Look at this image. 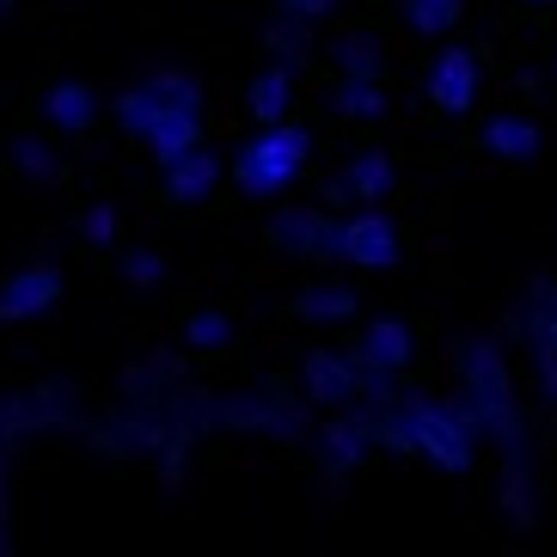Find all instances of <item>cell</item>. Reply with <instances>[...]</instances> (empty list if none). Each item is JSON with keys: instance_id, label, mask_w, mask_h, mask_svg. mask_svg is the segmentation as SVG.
<instances>
[{"instance_id": "6da1fadb", "label": "cell", "mask_w": 557, "mask_h": 557, "mask_svg": "<svg viewBox=\"0 0 557 557\" xmlns=\"http://www.w3.org/2000/svg\"><path fill=\"white\" fill-rule=\"evenodd\" d=\"M454 368H459V398L472 405L478 429L496 442V466H533V423H527L515 374H508L496 337L466 331L454 344Z\"/></svg>"}, {"instance_id": "7a4b0ae2", "label": "cell", "mask_w": 557, "mask_h": 557, "mask_svg": "<svg viewBox=\"0 0 557 557\" xmlns=\"http://www.w3.org/2000/svg\"><path fill=\"white\" fill-rule=\"evenodd\" d=\"M405 417H410V442H417V459L442 466L447 478H466L478 466V417L466 398H435V393H405Z\"/></svg>"}, {"instance_id": "3957f363", "label": "cell", "mask_w": 557, "mask_h": 557, "mask_svg": "<svg viewBox=\"0 0 557 557\" xmlns=\"http://www.w3.org/2000/svg\"><path fill=\"white\" fill-rule=\"evenodd\" d=\"M307 160H312V135L282 116V123H270L258 141H246V148L233 153L227 178L239 184L246 197H282V190L307 172Z\"/></svg>"}, {"instance_id": "277c9868", "label": "cell", "mask_w": 557, "mask_h": 557, "mask_svg": "<svg viewBox=\"0 0 557 557\" xmlns=\"http://www.w3.org/2000/svg\"><path fill=\"white\" fill-rule=\"evenodd\" d=\"M300 405V393L288 380H258L246 393H221V429L233 435H263V442H307L312 423Z\"/></svg>"}, {"instance_id": "5b68a950", "label": "cell", "mask_w": 557, "mask_h": 557, "mask_svg": "<svg viewBox=\"0 0 557 557\" xmlns=\"http://www.w3.org/2000/svg\"><path fill=\"white\" fill-rule=\"evenodd\" d=\"M344 227H349V214L325 209V202H312V209H276L263 221V246L288 263H344Z\"/></svg>"}, {"instance_id": "8992f818", "label": "cell", "mask_w": 557, "mask_h": 557, "mask_svg": "<svg viewBox=\"0 0 557 557\" xmlns=\"http://www.w3.org/2000/svg\"><path fill=\"white\" fill-rule=\"evenodd\" d=\"M423 99L442 116H466L478 104V55L459 50V44H442L423 67Z\"/></svg>"}, {"instance_id": "52a82bcc", "label": "cell", "mask_w": 557, "mask_h": 557, "mask_svg": "<svg viewBox=\"0 0 557 557\" xmlns=\"http://www.w3.org/2000/svg\"><path fill=\"white\" fill-rule=\"evenodd\" d=\"M300 393L312 410H356L361 405V368L349 349H312L300 361Z\"/></svg>"}, {"instance_id": "ba28073f", "label": "cell", "mask_w": 557, "mask_h": 557, "mask_svg": "<svg viewBox=\"0 0 557 557\" xmlns=\"http://www.w3.org/2000/svg\"><path fill=\"white\" fill-rule=\"evenodd\" d=\"M344 263L349 270H398L405 263V233H398L393 214H380V209H361L349 214V227H344Z\"/></svg>"}, {"instance_id": "9c48e42d", "label": "cell", "mask_w": 557, "mask_h": 557, "mask_svg": "<svg viewBox=\"0 0 557 557\" xmlns=\"http://www.w3.org/2000/svg\"><path fill=\"white\" fill-rule=\"evenodd\" d=\"M349 356L368 361V368H380V374H393L405 380L410 374V361H417V331H410V319H368V325L349 337Z\"/></svg>"}, {"instance_id": "30bf717a", "label": "cell", "mask_w": 557, "mask_h": 557, "mask_svg": "<svg viewBox=\"0 0 557 557\" xmlns=\"http://www.w3.org/2000/svg\"><path fill=\"white\" fill-rule=\"evenodd\" d=\"M141 148H148V160L160 165H178L190 148H202V104H172L160 99V111H153V123L141 129Z\"/></svg>"}, {"instance_id": "8fae6325", "label": "cell", "mask_w": 557, "mask_h": 557, "mask_svg": "<svg viewBox=\"0 0 557 557\" xmlns=\"http://www.w3.org/2000/svg\"><path fill=\"white\" fill-rule=\"evenodd\" d=\"M307 447H312V466L325 478H349L361 459H368L374 442H368V429H361L356 417H325V423L307 435Z\"/></svg>"}, {"instance_id": "7c38bea8", "label": "cell", "mask_w": 557, "mask_h": 557, "mask_svg": "<svg viewBox=\"0 0 557 557\" xmlns=\"http://www.w3.org/2000/svg\"><path fill=\"white\" fill-rule=\"evenodd\" d=\"M62 300V270L50 263H32V270H13L0 282V325H18V319H37Z\"/></svg>"}, {"instance_id": "4fadbf2b", "label": "cell", "mask_w": 557, "mask_h": 557, "mask_svg": "<svg viewBox=\"0 0 557 557\" xmlns=\"http://www.w3.org/2000/svg\"><path fill=\"white\" fill-rule=\"evenodd\" d=\"M478 148L496 153V160H515L527 165L533 153L545 148V129H540V116H527V111H496L484 129H478Z\"/></svg>"}, {"instance_id": "5bb4252c", "label": "cell", "mask_w": 557, "mask_h": 557, "mask_svg": "<svg viewBox=\"0 0 557 557\" xmlns=\"http://www.w3.org/2000/svg\"><path fill=\"white\" fill-rule=\"evenodd\" d=\"M44 116H50L55 135H92L104 123V104L86 81H62V86L44 92Z\"/></svg>"}, {"instance_id": "9a60e30c", "label": "cell", "mask_w": 557, "mask_h": 557, "mask_svg": "<svg viewBox=\"0 0 557 557\" xmlns=\"http://www.w3.org/2000/svg\"><path fill=\"white\" fill-rule=\"evenodd\" d=\"M356 312H361V295L349 282H312V288L288 295V319H300V325H349Z\"/></svg>"}, {"instance_id": "2e32d148", "label": "cell", "mask_w": 557, "mask_h": 557, "mask_svg": "<svg viewBox=\"0 0 557 557\" xmlns=\"http://www.w3.org/2000/svg\"><path fill=\"white\" fill-rule=\"evenodd\" d=\"M288 99H295V62H270L246 81V104H251V123H282L288 116Z\"/></svg>"}, {"instance_id": "e0dca14e", "label": "cell", "mask_w": 557, "mask_h": 557, "mask_svg": "<svg viewBox=\"0 0 557 557\" xmlns=\"http://www.w3.org/2000/svg\"><path fill=\"white\" fill-rule=\"evenodd\" d=\"M221 172H227V165L214 160L209 148H190L178 165H165V184H160V190H165V202H202L214 184H221Z\"/></svg>"}, {"instance_id": "ac0fdd59", "label": "cell", "mask_w": 557, "mask_h": 557, "mask_svg": "<svg viewBox=\"0 0 557 557\" xmlns=\"http://www.w3.org/2000/svg\"><path fill=\"white\" fill-rule=\"evenodd\" d=\"M165 417H172V429L178 435H209V429H221V393H202V386H190V380H178L172 386V398H165Z\"/></svg>"}, {"instance_id": "d6986e66", "label": "cell", "mask_w": 557, "mask_h": 557, "mask_svg": "<svg viewBox=\"0 0 557 557\" xmlns=\"http://www.w3.org/2000/svg\"><path fill=\"white\" fill-rule=\"evenodd\" d=\"M13 172L25 184H37V190H62V184L74 178V172H67V160L50 148V141H44V135H18V141H13Z\"/></svg>"}, {"instance_id": "ffe728a7", "label": "cell", "mask_w": 557, "mask_h": 557, "mask_svg": "<svg viewBox=\"0 0 557 557\" xmlns=\"http://www.w3.org/2000/svg\"><path fill=\"white\" fill-rule=\"evenodd\" d=\"M331 104H337L349 123H380V116H386V74H337Z\"/></svg>"}, {"instance_id": "44dd1931", "label": "cell", "mask_w": 557, "mask_h": 557, "mask_svg": "<svg viewBox=\"0 0 557 557\" xmlns=\"http://www.w3.org/2000/svg\"><path fill=\"white\" fill-rule=\"evenodd\" d=\"M503 515L515 533H533V521H540V472L533 466H503Z\"/></svg>"}, {"instance_id": "7402d4cb", "label": "cell", "mask_w": 557, "mask_h": 557, "mask_svg": "<svg viewBox=\"0 0 557 557\" xmlns=\"http://www.w3.org/2000/svg\"><path fill=\"white\" fill-rule=\"evenodd\" d=\"M344 178L356 184V197H361V202H386V197L398 190V172H393V153H386V148H361V153H349Z\"/></svg>"}, {"instance_id": "603a6c76", "label": "cell", "mask_w": 557, "mask_h": 557, "mask_svg": "<svg viewBox=\"0 0 557 557\" xmlns=\"http://www.w3.org/2000/svg\"><path fill=\"white\" fill-rule=\"evenodd\" d=\"M398 13H405V25L417 37H429V44H447V37L466 25V0H398Z\"/></svg>"}, {"instance_id": "cb8c5ba5", "label": "cell", "mask_w": 557, "mask_h": 557, "mask_svg": "<svg viewBox=\"0 0 557 557\" xmlns=\"http://www.w3.org/2000/svg\"><path fill=\"white\" fill-rule=\"evenodd\" d=\"M233 312L227 307H197L184 312V349H202V356H221V349H233Z\"/></svg>"}, {"instance_id": "d4e9b609", "label": "cell", "mask_w": 557, "mask_h": 557, "mask_svg": "<svg viewBox=\"0 0 557 557\" xmlns=\"http://www.w3.org/2000/svg\"><path fill=\"white\" fill-rule=\"evenodd\" d=\"M331 62H337V74H386V50L374 32H344L331 44Z\"/></svg>"}, {"instance_id": "484cf974", "label": "cell", "mask_w": 557, "mask_h": 557, "mask_svg": "<svg viewBox=\"0 0 557 557\" xmlns=\"http://www.w3.org/2000/svg\"><path fill=\"white\" fill-rule=\"evenodd\" d=\"M263 50L276 55V62H307V50H312V18H295V13H282L270 32H263Z\"/></svg>"}, {"instance_id": "4316f807", "label": "cell", "mask_w": 557, "mask_h": 557, "mask_svg": "<svg viewBox=\"0 0 557 557\" xmlns=\"http://www.w3.org/2000/svg\"><path fill=\"white\" fill-rule=\"evenodd\" d=\"M148 86L172 104H202V74H190V67H153Z\"/></svg>"}, {"instance_id": "83f0119b", "label": "cell", "mask_w": 557, "mask_h": 557, "mask_svg": "<svg viewBox=\"0 0 557 557\" xmlns=\"http://www.w3.org/2000/svg\"><path fill=\"white\" fill-rule=\"evenodd\" d=\"M123 282H129L135 295L160 288L165 282V251H129V258H123Z\"/></svg>"}, {"instance_id": "f1b7e54d", "label": "cell", "mask_w": 557, "mask_h": 557, "mask_svg": "<svg viewBox=\"0 0 557 557\" xmlns=\"http://www.w3.org/2000/svg\"><path fill=\"white\" fill-rule=\"evenodd\" d=\"M116 233H123V221H116L111 202H92V209L81 214V239L86 246H116Z\"/></svg>"}, {"instance_id": "f546056e", "label": "cell", "mask_w": 557, "mask_h": 557, "mask_svg": "<svg viewBox=\"0 0 557 557\" xmlns=\"http://www.w3.org/2000/svg\"><path fill=\"white\" fill-rule=\"evenodd\" d=\"M184 459H190V435L172 429V442L160 447V484H165V491H178V484H184Z\"/></svg>"}, {"instance_id": "4dcf8cb0", "label": "cell", "mask_w": 557, "mask_h": 557, "mask_svg": "<svg viewBox=\"0 0 557 557\" xmlns=\"http://www.w3.org/2000/svg\"><path fill=\"white\" fill-rule=\"evenodd\" d=\"M270 7H276V13H295V18H312V25L337 13V0H270Z\"/></svg>"}, {"instance_id": "1f68e13d", "label": "cell", "mask_w": 557, "mask_h": 557, "mask_svg": "<svg viewBox=\"0 0 557 557\" xmlns=\"http://www.w3.org/2000/svg\"><path fill=\"white\" fill-rule=\"evenodd\" d=\"M319 202H325V209H349V202H361V197H356V184H349L344 172H337V178H325V190H319Z\"/></svg>"}, {"instance_id": "d6a6232c", "label": "cell", "mask_w": 557, "mask_h": 557, "mask_svg": "<svg viewBox=\"0 0 557 557\" xmlns=\"http://www.w3.org/2000/svg\"><path fill=\"white\" fill-rule=\"evenodd\" d=\"M13 7H18V0H0V18H7V13H13Z\"/></svg>"}, {"instance_id": "836d02e7", "label": "cell", "mask_w": 557, "mask_h": 557, "mask_svg": "<svg viewBox=\"0 0 557 557\" xmlns=\"http://www.w3.org/2000/svg\"><path fill=\"white\" fill-rule=\"evenodd\" d=\"M527 7H552V0H527Z\"/></svg>"}, {"instance_id": "e575fe53", "label": "cell", "mask_w": 557, "mask_h": 557, "mask_svg": "<svg viewBox=\"0 0 557 557\" xmlns=\"http://www.w3.org/2000/svg\"><path fill=\"white\" fill-rule=\"evenodd\" d=\"M552 74H557V55H552Z\"/></svg>"}, {"instance_id": "d590c367", "label": "cell", "mask_w": 557, "mask_h": 557, "mask_svg": "<svg viewBox=\"0 0 557 557\" xmlns=\"http://www.w3.org/2000/svg\"><path fill=\"white\" fill-rule=\"evenodd\" d=\"M552 7H557V0H552Z\"/></svg>"}]
</instances>
